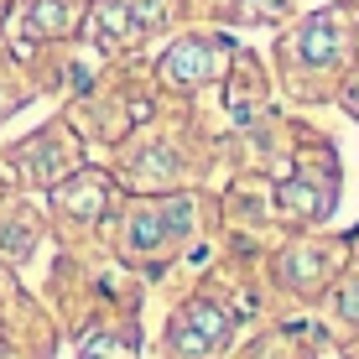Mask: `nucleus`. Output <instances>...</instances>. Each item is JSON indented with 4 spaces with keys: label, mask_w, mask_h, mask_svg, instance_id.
<instances>
[{
    "label": "nucleus",
    "mask_w": 359,
    "mask_h": 359,
    "mask_svg": "<svg viewBox=\"0 0 359 359\" xmlns=\"http://www.w3.org/2000/svg\"><path fill=\"white\" fill-rule=\"evenodd\" d=\"M172 333H177L172 344H177L182 354H198V359H208V354L219 349V344H224L229 323H224V313H214L208 302H193L188 313L177 318V328H172Z\"/></svg>",
    "instance_id": "obj_1"
},
{
    "label": "nucleus",
    "mask_w": 359,
    "mask_h": 359,
    "mask_svg": "<svg viewBox=\"0 0 359 359\" xmlns=\"http://www.w3.org/2000/svg\"><path fill=\"white\" fill-rule=\"evenodd\" d=\"M115 354V339H104V333H94L89 344H83V359H109Z\"/></svg>",
    "instance_id": "obj_2"
}]
</instances>
